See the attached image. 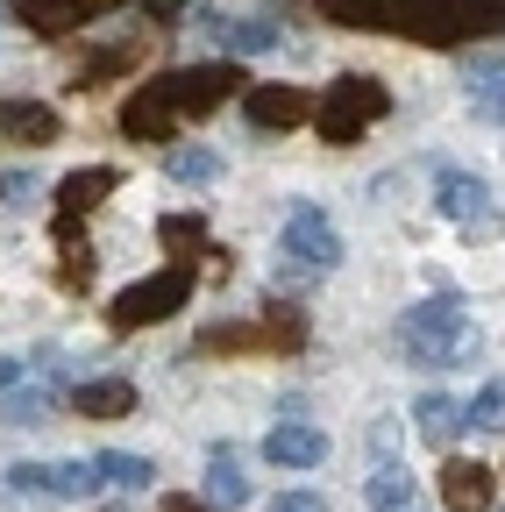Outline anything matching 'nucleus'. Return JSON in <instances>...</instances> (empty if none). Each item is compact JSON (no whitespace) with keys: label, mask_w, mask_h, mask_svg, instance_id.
Returning a JSON list of instances; mask_svg holds the SVG:
<instances>
[{"label":"nucleus","mask_w":505,"mask_h":512,"mask_svg":"<svg viewBox=\"0 0 505 512\" xmlns=\"http://www.w3.org/2000/svg\"><path fill=\"white\" fill-rule=\"evenodd\" d=\"M228 93H235V64H185V72L143 79L129 93V107H121V128L136 143H164V136H178V121L214 114Z\"/></svg>","instance_id":"nucleus-1"},{"label":"nucleus","mask_w":505,"mask_h":512,"mask_svg":"<svg viewBox=\"0 0 505 512\" xmlns=\"http://www.w3.org/2000/svg\"><path fill=\"white\" fill-rule=\"evenodd\" d=\"M399 349L413 363H427V370H463V363L484 356V335H477V320L463 313V299L434 292V299L399 313Z\"/></svg>","instance_id":"nucleus-2"},{"label":"nucleus","mask_w":505,"mask_h":512,"mask_svg":"<svg viewBox=\"0 0 505 512\" xmlns=\"http://www.w3.org/2000/svg\"><path fill=\"white\" fill-rule=\"evenodd\" d=\"M392 114V93L385 79H370V72H342L321 107H313V128H321V143H363V128L370 121H385Z\"/></svg>","instance_id":"nucleus-3"},{"label":"nucleus","mask_w":505,"mask_h":512,"mask_svg":"<svg viewBox=\"0 0 505 512\" xmlns=\"http://www.w3.org/2000/svg\"><path fill=\"white\" fill-rule=\"evenodd\" d=\"M178 306H193V271H185V264H171V271L129 285V292L107 306V328H114V335H136V328H157V320H171Z\"/></svg>","instance_id":"nucleus-4"},{"label":"nucleus","mask_w":505,"mask_h":512,"mask_svg":"<svg viewBox=\"0 0 505 512\" xmlns=\"http://www.w3.org/2000/svg\"><path fill=\"white\" fill-rule=\"evenodd\" d=\"M278 249L292 256V264H313V271H335V264H342V235H335L328 207H306V200L285 214V235H278Z\"/></svg>","instance_id":"nucleus-5"},{"label":"nucleus","mask_w":505,"mask_h":512,"mask_svg":"<svg viewBox=\"0 0 505 512\" xmlns=\"http://www.w3.org/2000/svg\"><path fill=\"white\" fill-rule=\"evenodd\" d=\"M114 185H121V171H114V164H86V171H72L65 185H57V228H72L79 214H93Z\"/></svg>","instance_id":"nucleus-6"},{"label":"nucleus","mask_w":505,"mask_h":512,"mask_svg":"<svg viewBox=\"0 0 505 512\" xmlns=\"http://www.w3.org/2000/svg\"><path fill=\"white\" fill-rule=\"evenodd\" d=\"M107 8H121V0H15V15H22L36 36H65V29H79V22H93V15H107Z\"/></svg>","instance_id":"nucleus-7"},{"label":"nucleus","mask_w":505,"mask_h":512,"mask_svg":"<svg viewBox=\"0 0 505 512\" xmlns=\"http://www.w3.org/2000/svg\"><path fill=\"white\" fill-rule=\"evenodd\" d=\"M264 456H271L278 470H313V463H328V434H321V427L285 420V427H271V434H264Z\"/></svg>","instance_id":"nucleus-8"},{"label":"nucleus","mask_w":505,"mask_h":512,"mask_svg":"<svg viewBox=\"0 0 505 512\" xmlns=\"http://www.w3.org/2000/svg\"><path fill=\"white\" fill-rule=\"evenodd\" d=\"M441 214L449 221H463V228H484L491 221V185L484 178H470V171H441Z\"/></svg>","instance_id":"nucleus-9"},{"label":"nucleus","mask_w":505,"mask_h":512,"mask_svg":"<svg viewBox=\"0 0 505 512\" xmlns=\"http://www.w3.org/2000/svg\"><path fill=\"white\" fill-rule=\"evenodd\" d=\"M242 121H249V128H299V121H306V93H299V86H249Z\"/></svg>","instance_id":"nucleus-10"},{"label":"nucleus","mask_w":505,"mask_h":512,"mask_svg":"<svg viewBox=\"0 0 505 512\" xmlns=\"http://www.w3.org/2000/svg\"><path fill=\"white\" fill-rule=\"evenodd\" d=\"M0 136L22 150H43V143H57V114L43 100H0Z\"/></svg>","instance_id":"nucleus-11"},{"label":"nucleus","mask_w":505,"mask_h":512,"mask_svg":"<svg viewBox=\"0 0 505 512\" xmlns=\"http://www.w3.org/2000/svg\"><path fill=\"white\" fill-rule=\"evenodd\" d=\"M50 406H57V392H50V377L36 363H29V377L15 384V392H0V420H8V427H43Z\"/></svg>","instance_id":"nucleus-12"},{"label":"nucleus","mask_w":505,"mask_h":512,"mask_svg":"<svg viewBox=\"0 0 505 512\" xmlns=\"http://www.w3.org/2000/svg\"><path fill=\"white\" fill-rule=\"evenodd\" d=\"M441 498H449V512H491V470L456 456L449 470H441Z\"/></svg>","instance_id":"nucleus-13"},{"label":"nucleus","mask_w":505,"mask_h":512,"mask_svg":"<svg viewBox=\"0 0 505 512\" xmlns=\"http://www.w3.org/2000/svg\"><path fill=\"white\" fill-rule=\"evenodd\" d=\"M413 427H420V441L449 448V441L470 427V413H463V399H449V392H420V406H413Z\"/></svg>","instance_id":"nucleus-14"},{"label":"nucleus","mask_w":505,"mask_h":512,"mask_svg":"<svg viewBox=\"0 0 505 512\" xmlns=\"http://www.w3.org/2000/svg\"><path fill=\"white\" fill-rule=\"evenodd\" d=\"M72 406H79V420H121V413H136V384H121V377L72 384Z\"/></svg>","instance_id":"nucleus-15"},{"label":"nucleus","mask_w":505,"mask_h":512,"mask_svg":"<svg viewBox=\"0 0 505 512\" xmlns=\"http://www.w3.org/2000/svg\"><path fill=\"white\" fill-rule=\"evenodd\" d=\"M207 505H249V470H242V456L235 448H214L207 456Z\"/></svg>","instance_id":"nucleus-16"},{"label":"nucleus","mask_w":505,"mask_h":512,"mask_svg":"<svg viewBox=\"0 0 505 512\" xmlns=\"http://www.w3.org/2000/svg\"><path fill=\"white\" fill-rule=\"evenodd\" d=\"M207 29H221V43H228L235 57H264V50L278 43V29H271L264 15H235V22H207Z\"/></svg>","instance_id":"nucleus-17"},{"label":"nucleus","mask_w":505,"mask_h":512,"mask_svg":"<svg viewBox=\"0 0 505 512\" xmlns=\"http://www.w3.org/2000/svg\"><path fill=\"white\" fill-rule=\"evenodd\" d=\"M164 171H171L178 185H214L228 164H221L214 150H200V143H178V150H164Z\"/></svg>","instance_id":"nucleus-18"},{"label":"nucleus","mask_w":505,"mask_h":512,"mask_svg":"<svg viewBox=\"0 0 505 512\" xmlns=\"http://www.w3.org/2000/svg\"><path fill=\"white\" fill-rule=\"evenodd\" d=\"M413 491H420V477H406L399 463H385V470L370 477V491H363V498H370V512H406V505H413Z\"/></svg>","instance_id":"nucleus-19"},{"label":"nucleus","mask_w":505,"mask_h":512,"mask_svg":"<svg viewBox=\"0 0 505 512\" xmlns=\"http://www.w3.org/2000/svg\"><path fill=\"white\" fill-rule=\"evenodd\" d=\"M93 463H100V477L121 484V491H150V477H157V463H150V456H129V448H107V456H93Z\"/></svg>","instance_id":"nucleus-20"},{"label":"nucleus","mask_w":505,"mask_h":512,"mask_svg":"<svg viewBox=\"0 0 505 512\" xmlns=\"http://www.w3.org/2000/svg\"><path fill=\"white\" fill-rule=\"evenodd\" d=\"M50 477H57V498H93V491L107 484L93 456H86V463H79V456H72V463H50Z\"/></svg>","instance_id":"nucleus-21"},{"label":"nucleus","mask_w":505,"mask_h":512,"mask_svg":"<svg viewBox=\"0 0 505 512\" xmlns=\"http://www.w3.org/2000/svg\"><path fill=\"white\" fill-rule=\"evenodd\" d=\"M157 235H164L178 256H193V249L207 242V221H200V214H164V221H157Z\"/></svg>","instance_id":"nucleus-22"},{"label":"nucleus","mask_w":505,"mask_h":512,"mask_svg":"<svg viewBox=\"0 0 505 512\" xmlns=\"http://www.w3.org/2000/svg\"><path fill=\"white\" fill-rule=\"evenodd\" d=\"M8 491L15 498H57V477H50V463H15L8 470Z\"/></svg>","instance_id":"nucleus-23"},{"label":"nucleus","mask_w":505,"mask_h":512,"mask_svg":"<svg viewBox=\"0 0 505 512\" xmlns=\"http://www.w3.org/2000/svg\"><path fill=\"white\" fill-rule=\"evenodd\" d=\"M456 15H463V36L470 29L491 36V29H505V0H456Z\"/></svg>","instance_id":"nucleus-24"},{"label":"nucleus","mask_w":505,"mask_h":512,"mask_svg":"<svg viewBox=\"0 0 505 512\" xmlns=\"http://www.w3.org/2000/svg\"><path fill=\"white\" fill-rule=\"evenodd\" d=\"M463 413H470V427H505V377H498V384H484V392H477Z\"/></svg>","instance_id":"nucleus-25"},{"label":"nucleus","mask_w":505,"mask_h":512,"mask_svg":"<svg viewBox=\"0 0 505 512\" xmlns=\"http://www.w3.org/2000/svg\"><path fill=\"white\" fill-rule=\"evenodd\" d=\"M57 278H65V285H86V278H93V249L65 235V264H57Z\"/></svg>","instance_id":"nucleus-26"},{"label":"nucleus","mask_w":505,"mask_h":512,"mask_svg":"<svg viewBox=\"0 0 505 512\" xmlns=\"http://www.w3.org/2000/svg\"><path fill=\"white\" fill-rule=\"evenodd\" d=\"M470 107H477V121H498V128H505V79L484 86V93H470Z\"/></svg>","instance_id":"nucleus-27"},{"label":"nucleus","mask_w":505,"mask_h":512,"mask_svg":"<svg viewBox=\"0 0 505 512\" xmlns=\"http://www.w3.org/2000/svg\"><path fill=\"white\" fill-rule=\"evenodd\" d=\"M271 512H328V498H313V491H285Z\"/></svg>","instance_id":"nucleus-28"},{"label":"nucleus","mask_w":505,"mask_h":512,"mask_svg":"<svg viewBox=\"0 0 505 512\" xmlns=\"http://www.w3.org/2000/svg\"><path fill=\"white\" fill-rule=\"evenodd\" d=\"M0 192H8V200H15V207H29V200H36V192H43V185H36V178L22 171V178H0Z\"/></svg>","instance_id":"nucleus-29"},{"label":"nucleus","mask_w":505,"mask_h":512,"mask_svg":"<svg viewBox=\"0 0 505 512\" xmlns=\"http://www.w3.org/2000/svg\"><path fill=\"white\" fill-rule=\"evenodd\" d=\"M22 377H29V363H22V356H0V392H15Z\"/></svg>","instance_id":"nucleus-30"},{"label":"nucleus","mask_w":505,"mask_h":512,"mask_svg":"<svg viewBox=\"0 0 505 512\" xmlns=\"http://www.w3.org/2000/svg\"><path fill=\"white\" fill-rule=\"evenodd\" d=\"M164 512H207L200 498H164Z\"/></svg>","instance_id":"nucleus-31"},{"label":"nucleus","mask_w":505,"mask_h":512,"mask_svg":"<svg viewBox=\"0 0 505 512\" xmlns=\"http://www.w3.org/2000/svg\"><path fill=\"white\" fill-rule=\"evenodd\" d=\"M498 512H505V505H498Z\"/></svg>","instance_id":"nucleus-32"}]
</instances>
